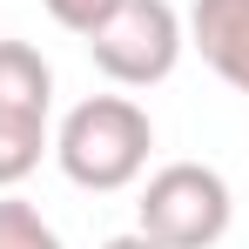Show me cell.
<instances>
[{
  "instance_id": "8",
  "label": "cell",
  "mask_w": 249,
  "mask_h": 249,
  "mask_svg": "<svg viewBox=\"0 0 249 249\" xmlns=\"http://www.w3.org/2000/svg\"><path fill=\"white\" fill-rule=\"evenodd\" d=\"M41 7L61 20V27H68V34H88V27H94V20H101L115 0H41Z\"/></svg>"
},
{
  "instance_id": "9",
  "label": "cell",
  "mask_w": 249,
  "mask_h": 249,
  "mask_svg": "<svg viewBox=\"0 0 249 249\" xmlns=\"http://www.w3.org/2000/svg\"><path fill=\"white\" fill-rule=\"evenodd\" d=\"M101 249H162V243H148L142 229H128V236H108V243H101Z\"/></svg>"
},
{
  "instance_id": "5",
  "label": "cell",
  "mask_w": 249,
  "mask_h": 249,
  "mask_svg": "<svg viewBox=\"0 0 249 249\" xmlns=\"http://www.w3.org/2000/svg\"><path fill=\"white\" fill-rule=\"evenodd\" d=\"M0 115H14V122L54 115V68L34 41H0Z\"/></svg>"
},
{
  "instance_id": "1",
  "label": "cell",
  "mask_w": 249,
  "mask_h": 249,
  "mask_svg": "<svg viewBox=\"0 0 249 249\" xmlns=\"http://www.w3.org/2000/svg\"><path fill=\"white\" fill-rule=\"evenodd\" d=\"M148 148H155V122H148V108L142 101H128V94H88L74 101L61 128H54V162L61 175L88 189V196H122L142 182V168H148Z\"/></svg>"
},
{
  "instance_id": "2",
  "label": "cell",
  "mask_w": 249,
  "mask_h": 249,
  "mask_svg": "<svg viewBox=\"0 0 249 249\" xmlns=\"http://www.w3.org/2000/svg\"><path fill=\"white\" fill-rule=\"evenodd\" d=\"M236 222V196L222 182V168L209 162H168L142 182L135 229L162 249H215Z\"/></svg>"
},
{
  "instance_id": "4",
  "label": "cell",
  "mask_w": 249,
  "mask_h": 249,
  "mask_svg": "<svg viewBox=\"0 0 249 249\" xmlns=\"http://www.w3.org/2000/svg\"><path fill=\"white\" fill-rule=\"evenodd\" d=\"M182 27H189V47L209 68L236 94H249V0H196Z\"/></svg>"
},
{
  "instance_id": "7",
  "label": "cell",
  "mask_w": 249,
  "mask_h": 249,
  "mask_svg": "<svg viewBox=\"0 0 249 249\" xmlns=\"http://www.w3.org/2000/svg\"><path fill=\"white\" fill-rule=\"evenodd\" d=\"M0 249H68V243H61V229L34 202H20V196L0 189Z\"/></svg>"
},
{
  "instance_id": "6",
  "label": "cell",
  "mask_w": 249,
  "mask_h": 249,
  "mask_svg": "<svg viewBox=\"0 0 249 249\" xmlns=\"http://www.w3.org/2000/svg\"><path fill=\"white\" fill-rule=\"evenodd\" d=\"M47 148H54L47 122H14V115H0V189H20V182L41 168Z\"/></svg>"
},
{
  "instance_id": "3",
  "label": "cell",
  "mask_w": 249,
  "mask_h": 249,
  "mask_svg": "<svg viewBox=\"0 0 249 249\" xmlns=\"http://www.w3.org/2000/svg\"><path fill=\"white\" fill-rule=\"evenodd\" d=\"M81 41L115 88H155L175 74V61L189 47V27H182L175 0H115Z\"/></svg>"
}]
</instances>
